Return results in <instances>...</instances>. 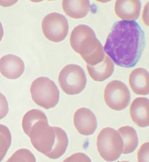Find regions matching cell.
<instances>
[{
  "label": "cell",
  "instance_id": "277c9868",
  "mask_svg": "<svg viewBox=\"0 0 149 162\" xmlns=\"http://www.w3.org/2000/svg\"><path fill=\"white\" fill-rule=\"evenodd\" d=\"M30 91L34 101L46 109L54 107L58 103V89L54 82L47 77H40L34 80Z\"/></svg>",
  "mask_w": 149,
  "mask_h": 162
},
{
  "label": "cell",
  "instance_id": "d6986e66",
  "mask_svg": "<svg viewBox=\"0 0 149 162\" xmlns=\"http://www.w3.org/2000/svg\"><path fill=\"white\" fill-rule=\"evenodd\" d=\"M7 162H35V158L29 150L22 149L16 151L8 160Z\"/></svg>",
  "mask_w": 149,
  "mask_h": 162
},
{
  "label": "cell",
  "instance_id": "8992f818",
  "mask_svg": "<svg viewBox=\"0 0 149 162\" xmlns=\"http://www.w3.org/2000/svg\"><path fill=\"white\" fill-rule=\"evenodd\" d=\"M59 85L63 91L68 95L78 94L84 89L87 82L85 72L80 66L71 64L65 66L58 77Z\"/></svg>",
  "mask_w": 149,
  "mask_h": 162
},
{
  "label": "cell",
  "instance_id": "e0dca14e",
  "mask_svg": "<svg viewBox=\"0 0 149 162\" xmlns=\"http://www.w3.org/2000/svg\"><path fill=\"white\" fill-rule=\"evenodd\" d=\"M117 131L123 142L122 153L127 154L133 151L138 144V138L135 130L131 127L126 126L120 127Z\"/></svg>",
  "mask_w": 149,
  "mask_h": 162
},
{
  "label": "cell",
  "instance_id": "9c48e42d",
  "mask_svg": "<svg viewBox=\"0 0 149 162\" xmlns=\"http://www.w3.org/2000/svg\"><path fill=\"white\" fill-rule=\"evenodd\" d=\"M48 126L47 119L45 113L37 109L28 111L22 120L24 131L30 138L36 135Z\"/></svg>",
  "mask_w": 149,
  "mask_h": 162
},
{
  "label": "cell",
  "instance_id": "7a4b0ae2",
  "mask_svg": "<svg viewBox=\"0 0 149 162\" xmlns=\"http://www.w3.org/2000/svg\"><path fill=\"white\" fill-rule=\"evenodd\" d=\"M70 42L72 49L79 54L86 65L93 66L104 59L105 54L102 46L88 26L79 25L74 27Z\"/></svg>",
  "mask_w": 149,
  "mask_h": 162
},
{
  "label": "cell",
  "instance_id": "ac0fdd59",
  "mask_svg": "<svg viewBox=\"0 0 149 162\" xmlns=\"http://www.w3.org/2000/svg\"><path fill=\"white\" fill-rule=\"evenodd\" d=\"M11 136L8 128L0 124V161L8 149L11 144Z\"/></svg>",
  "mask_w": 149,
  "mask_h": 162
},
{
  "label": "cell",
  "instance_id": "30bf717a",
  "mask_svg": "<svg viewBox=\"0 0 149 162\" xmlns=\"http://www.w3.org/2000/svg\"><path fill=\"white\" fill-rule=\"evenodd\" d=\"M74 126L78 132L84 135H92L97 127L95 116L90 109L81 108L75 112L73 118Z\"/></svg>",
  "mask_w": 149,
  "mask_h": 162
},
{
  "label": "cell",
  "instance_id": "3957f363",
  "mask_svg": "<svg viewBox=\"0 0 149 162\" xmlns=\"http://www.w3.org/2000/svg\"><path fill=\"white\" fill-rule=\"evenodd\" d=\"M33 147L49 158H58L65 151L68 139L61 128L49 125L35 136L30 138Z\"/></svg>",
  "mask_w": 149,
  "mask_h": 162
},
{
  "label": "cell",
  "instance_id": "8fae6325",
  "mask_svg": "<svg viewBox=\"0 0 149 162\" xmlns=\"http://www.w3.org/2000/svg\"><path fill=\"white\" fill-rule=\"evenodd\" d=\"M22 60L15 55L8 54L0 59V72L6 78L15 79L19 77L24 70Z\"/></svg>",
  "mask_w": 149,
  "mask_h": 162
},
{
  "label": "cell",
  "instance_id": "ffe728a7",
  "mask_svg": "<svg viewBox=\"0 0 149 162\" xmlns=\"http://www.w3.org/2000/svg\"><path fill=\"white\" fill-rule=\"evenodd\" d=\"M8 110L7 99L5 96L0 92V120L6 115Z\"/></svg>",
  "mask_w": 149,
  "mask_h": 162
},
{
  "label": "cell",
  "instance_id": "52a82bcc",
  "mask_svg": "<svg viewBox=\"0 0 149 162\" xmlns=\"http://www.w3.org/2000/svg\"><path fill=\"white\" fill-rule=\"evenodd\" d=\"M104 97L106 104L109 108L119 111L128 106L130 101V95L125 83L115 80L110 81L106 86Z\"/></svg>",
  "mask_w": 149,
  "mask_h": 162
},
{
  "label": "cell",
  "instance_id": "ba28073f",
  "mask_svg": "<svg viewBox=\"0 0 149 162\" xmlns=\"http://www.w3.org/2000/svg\"><path fill=\"white\" fill-rule=\"evenodd\" d=\"M41 26L45 37L54 42L64 40L67 35L69 29L66 18L62 14L54 12L49 13L44 17Z\"/></svg>",
  "mask_w": 149,
  "mask_h": 162
},
{
  "label": "cell",
  "instance_id": "4fadbf2b",
  "mask_svg": "<svg viewBox=\"0 0 149 162\" xmlns=\"http://www.w3.org/2000/svg\"><path fill=\"white\" fill-rule=\"evenodd\" d=\"M141 6L139 0H116L114 11L116 15L124 20L133 21L139 18Z\"/></svg>",
  "mask_w": 149,
  "mask_h": 162
},
{
  "label": "cell",
  "instance_id": "9a60e30c",
  "mask_svg": "<svg viewBox=\"0 0 149 162\" xmlns=\"http://www.w3.org/2000/svg\"><path fill=\"white\" fill-rule=\"evenodd\" d=\"M86 68L89 76L93 80L102 82L112 75L114 71V64L111 58L105 54L101 62L93 66L86 65Z\"/></svg>",
  "mask_w": 149,
  "mask_h": 162
},
{
  "label": "cell",
  "instance_id": "2e32d148",
  "mask_svg": "<svg viewBox=\"0 0 149 162\" xmlns=\"http://www.w3.org/2000/svg\"><path fill=\"white\" fill-rule=\"evenodd\" d=\"M64 12L70 17L78 19L85 17L89 12V0H64L62 2Z\"/></svg>",
  "mask_w": 149,
  "mask_h": 162
},
{
  "label": "cell",
  "instance_id": "5b68a950",
  "mask_svg": "<svg viewBox=\"0 0 149 162\" xmlns=\"http://www.w3.org/2000/svg\"><path fill=\"white\" fill-rule=\"evenodd\" d=\"M96 145L101 156L107 161H113L118 159L123 149V142L119 133L109 127L102 129L99 132Z\"/></svg>",
  "mask_w": 149,
  "mask_h": 162
},
{
  "label": "cell",
  "instance_id": "6da1fadb",
  "mask_svg": "<svg viewBox=\"0 0 149 162\" xmlns=\"http://www.w3.org/2000/svg\"><path fill=\"white\" fill-rule=\"evenodd\" d=\"M146 44L144 32L137 22L121 20L113 25L104 49L116 65L128 68L139 61Z\"/></svg>",
  "mask_w": 149,
  "mask_h": 162
},
{
  "label": "cell",
  "instance_id": "5bb4252c",
  "mask_svg": "<svg viewBox=\"0 0 149 162\" xmlns=\"http://www.w3.org/2000/svg\"><path fill=\"white\" fill-rule=\"evenodd\" d=\"M149 73L145 69L139 68L134 70L129 77L130 86L136 94L146 95L149 92Z\"/></svg>",
  "mask_w": 149,
  "mask_h": 162
},
{
  "label": "cell",
  "instance_id": "44dd1931",
  "mask_svg": "<svg viewBox=\"0 0 149 162\" xmlns=\"http://www.w3.org/2000/svg\"><path fill=\"white\" fill-rule=\"evenodd\" d=\"M4 32L2 26L0 22V42L3 35Z\"/></svg>",
  "mask_w": 149,
  "mask_h": 162
},
{
  "label": "cell",
  "instance_id": "7c38bea8",
  "mask_svg": "<svg viewBox=\"0 0 149 162\" xmlns=\"http://www.w3.org/2000/svg\"><path fill=\"white\" fill-rule=\"evenodd\" d=\"M130 116L133 121L140 127L149 125V101L144 97L135 98L132 101L130 108Z\"/></svg>",
  "mask_w": 149,
  "mask_h": 162
}]
</instances>
